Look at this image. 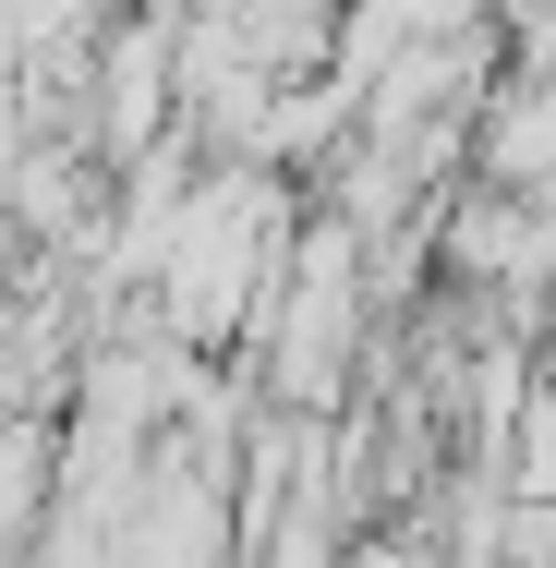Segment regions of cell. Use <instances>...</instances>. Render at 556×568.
I'll list each match as a JSON object with an SVG mask.
<instances>
[{"instance_id":"obj_1","label":"cell","mask_w":556,"mask_h":568,"mask_svg":"<svg viewBox=\"0 0 556 568\" xmlns=\"http://www.w3.org/2000/svg\"><path fill=\"white\" fill-rule=\"evenodd\" d=\"M279 278H291V266H279V194H266L254 170L194 182L182 219H170V315H182L194 339H230Z\"/></svg>"},{"instance_id":"obj_2","label":"cell","mask_w":556,"mask_h":568,"mask_svg":"<svg viewBox=\"0 0 556 568\" xmlns=\"http://www.w3.org/2000/svg\"><path fill=\"white\" fill-rule=\"evenodd\" d=\"M520 484H533V496H556V399L533 412V459H520Z\"/></svg>"}]
</instances>
